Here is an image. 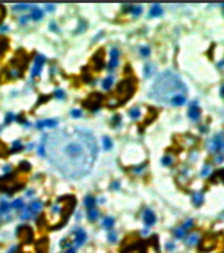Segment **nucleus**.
<instances>
[{
	"mask_svg": "<svg viewBox=\"0 0 224 253\" xmlns=\"http://www.w3.org/2000/svg\"><path fill=\"white\" fill-rule=\"evenodd\" d=\"M67 179H82L92 170L98 145L91 130L66 127L47 133L38 149Z\"/></svg>",
	"mask_w": 224,
	"mask_h": 253,
	"instance_id": "obj_1",
	"label": "nucleus"
},
{
	"mask_svg": "<svg viewBox=\"0 0 224 253\" xmlns=\"http://www.w3.org/2000/svg\"><path fill=\"white\" fill-rule=\"evenodd\" d=\"M150 97L167 106H183L188 100V88L176 73L167 72L158 75L150 91Z\"/></svg>",
	"mask_w": 224,
	"mask_h": 253,
	"instance_id": "obj_2",
	"label": "nucleus"
},
{
	"mask_svg": "<svg viewBox=\"0 0 224 253\" xmlns=\"http://www.w3.org/2000/svg\"><path fill=\"white\" fill-rule=\"evenodd\" d=\"M73 206H75V197L65 196V197H62V199H59L57 203L51 208V211H50L51 218L54 219L53 224L60 225L62 222H66V219L69 218V215H70V212H72Z\"/></svg>",
	"mask_w": 224,
	"mask_h": 253,
	"instance_id": "obj_3",
	"label": "nucleus"
},
{
	"mask_svg": "<svg viewBox=\"0 0 224 253\" xmlns=\"http://www.w3.org/2000/svg\"><path fill=\"white\" fill-rule=\"evenodd\" d=\"M135 91V82L132 79H125L119 84L117 89H116V94L112 97L113 101L110 102L112 106H119V104H123L125 101H128L130 95L133 94Z\"/></svg>",
	"mask_w": 224,
	"mask_h": 253,
	"instance_id": "obj_4",
	"label": "nucleus"
},
{
	"mask_svg": "<svg viewBox=\"0 0 224 253\" xmlns=\"http://www.w3.org/2000/svg\"><path fill=\"white\" fill-rule=\"evenodd\" d=\"M40 211H41V202H40V201H34V202H31L27 208L23 209L22 218L23 219L32 218V217H35L37 214H40Z\"/></svg>",
	"mask_w": 224,
	"mask_h": 253,
	"instance_id": "obj_5",
	"label": "nucleus"
},
{
	"mask_svg": "<svg viewBox=\"0 0 224 253\" xmlns=\"http://www.w3.org/2000/svg\"><path fill=\"white\" fill-rule=\"evenodd\" d=\"M16 236L22 240V242H31L32 240V230L29 228L28 225H21V227H18V230H16Z\"/></svg>",
	"mask_w": 224,
	"mask_h": 253,
	"instance_id": "obj_6",
	"label": "nucleus"
},
{
	"mask_svg": "<svg viewBox=\"0 0 224 253\" xmlns=\"http://www.w3.org/2000/svg\"><path fill=\"white\" fill-rule=\"evenodd\" d=\"M103 100H104V97L101 95V94H92V95L85 101V106L90 108V110H97V108H100V106L103 104Z\"/></svg>",
	"mask_w": 224,
	"mask_h": 253,
	"instance_id": "obj_7",
	"label": "nucleus"
},
{
	"mask_svg": "<svg viewBox=\"0 0 224 253\" xmlns=\"http://www.w3.org/2000/svg\"><path fill=\"white\" fill-rule=\"evenodd\" d=\"M85 240H87V233L82 228H76V230L73 231V237H72L73 247H78L81 244H84Z\"/></svg>",
	"mask_w": 224,
	"mask_h": 253,
	"instance_id": "obj_8",
	"label": "nucleus"
},
{
	"mask_svg": "<svg viewBox=\"0 0 224 253\" xmlns=\"http://www.w3.org/2000/svg\"><path fill=\"white\" fill-rule=\"evenodd\" d=\"M215 247V238L214 237H205L199 244V249L202 252H208V250H213Z\"/></svg>",
	"mask_w": 224,
	"mask_h": 253,
	"instance_id": "obj_9",
	"label": "nucleus"
},
{
	"mask_svg": "<svg viewBox=\"0 0 224 253\" xmlns=\"http://www.w3.org/2000/svg\"><path fill=\"white\" fill-rule=\"evenodd\" d=\"M223 146H224V143H223V135H215V136L213 138V141H211V145H209V151L217 152V151H220Z\"/></svg>",
	"mask_w": 224,
	"mask_h": 253,
	"instance_id": "obj_10",
	"label": "nucleus"
},
{
	"mask_svg": "<svg viewBox=\"0 0 224 253\" xmlns=\"http://www.w3.org/2000/svg\"><path fill=\"white\" fill-rule=\"evenodd\" d=\"M155 221H157L155 214L152 212L151 209H146L145 212H144V222H145V225L146 227H151V225L155 224Z\"/></svg>",
	"mask_w": 224,
	"mask_h": 253,
	"instance_id": "obj_11",
	"label": "nucleus"
},
{
	"mask_svg": "<svg viewBox=\"0 0 224 253\" xmlns=\"http://www.w3.org/2000/svg\"><path fill=\"white\" fill-rule=\"evenodd\" d=\"M117 63H119V50L117 48H113V50L110 51V63H108V69L113 70V69L117 66Z\"/></svg>",
	"mask_w": 224,
	"mask_h": 253,
	"instance_id": "obj_12",
	"label": "nucleus"
},
{
	"mask_svg": "<svg viewBox=\"0 0 224 253\" xmlns=\"http://www.w3.org/2000/svg\"><path fill=\"white\" fill-rule=\"evenodd\" d=\"M43 64H44V57L43 56H38L37 57V60H35V63H34V68H32V76H37V75H40V72H41V69H43Z\"/></svg>",
	"mask_w": 224,
	"mask_h": 253,
	"instance_id": "obj_13",
	"label": "nucleus"
},
{
	"mask_svg": "<svg viewBox=\"0 0 224 253\" xmlns=\"http://www.w3.org/2000/svg\"><path fill=\"white\" fill-rule=\"evenodd\" d=\"M57 126V120H44V122H38L37 127L40 129H44V127H56Z\"/></svg>",
	"mask_w": 224,
	"mask_h": 253,
	"instance_id": "obj_14",
	"label": "nucleus"
},
{
	"mask_svg": "<svg viewBox=\"0 0 224 253\" xmlns=\"http://www.w3.org/2000/svg\"><path fill=\"white\" fill-rule=\"evenodd\" d=\"M160 15H163V9H161V6L158 5V3H155V5H152V7H151V9H150V16L155 18V16H160Z\"/></svg>",
	"mask_w": 224,
	"mask_h": 253,
	"instance_id": "obj_15",
	"label": "nucleus"
},
{
	"mask_svg": "<svg viewBox=\"0 0 224 253\" xmlns=\"http://www.w3.org/2000/svg\"><path fill=\"white\" fill-rule=\"evenodd\" d=\"M199 114H201V111H199V108L196 107V106H192V107L189 108V111H188V116H189L192 120H198V118H199Z\"/></svg>",
	"mask_w": 224,
	"mask_h": 253,
	"instance_id": "obj_16",
	"label": "nucleus"
},
{
	"mask_svg": "<svg viewBox=\"0 0 224 253\" xmlns=\"http://www.w3.org/2000/svg\"><path fill=\"white\" fill-rule=\"evenodd\" d=\"M31 18L35 19V21H38L43 18V10L40 9V7H32V12H31Z\"/></svg>",
	"mask_w": 224,
	"mask_h": 253,
	"instance_id": "obj_17",
	"label": "nucleus"
},
{
	"mask_svg": "<svg viewBox=\"0 0 224 253\" xmlns=\"http://www.w3.org/2000/svg\"><path fill=\"white\" fill-rule=\"evenodd\" d=\"M94 205H95V197L92 196H87L85 197V206L88 209H92L94 208Z\"/></svg>",
	"mask_w": 224,
	"mask_h": 253,
	"instance_id": "obj_18",
	"label": "nucleus"
},
{
	"mask_svg": "<svg viewBox=\"0 0 224 253\" xmlns=\"http://www.w3.org/2000/svg\"><path fill=\"white\" fill-rule=\"evenodd\" d=\"M41 242H43V246L38 243V253H47L49 252V243H47L45 238L44 240H41Z\"/></svg>",
	"mask_w": 224,
	"mask_h": 253,
	"instance_id": "obj_19",
	"label": "nucleus"
},
{
	"mask_svg": "<svg viewBox=\"0 0 224 253\" xmlns=\"http://www.w3.org/2000/svg\"><path fill=\"white\" fill-rule=\"evenodd\" d=\"M113 224H114V219L110 218V217L104 218V221H103V227H104V228H107V230H108V228H112Z\"/></svg>",
	"mask_w": 224,
	"mask_h": 253,
	"instance_id": "obj_20",
	"label": "nucleus"
},
{
	"mask_svg": "<svg viewBox=\"0 0 224 253\" xmlns=\"http://www.w3.org/2000/svg\"><path fill=\"white\" fill-rule=\"evenodd\" d=\"M112 85H113V78L112 76H108V78H106L104 81H103V88H104V89H110Z\"/></svg>",
	"mask_w": 224,
	"mask_h": 253,
	"instance_id": "obj_21",
	"label": "nucleus"
},
{
	"mask_svg": "<svg viewBox=\"0 0 224 253\" xmlns=\"http://www.w3.org/2000/svg\"><path fill=\"white\" fill-rule=\"evenodd\" d=\"M185 236H186V230H183L182 227H179V228L174 230V237H177V238H183Z\"/></svg>",
	"mask_w": 224,
	"mask_h": 253,
	"instance_id": "obj_22",
	"label": "nucleus"
},
{
	"mask_svg": "<svg viewBox=\"0 0 224 253\" xmlns=\"http://www.w3.org/2000/svg\"><path fill=\"white\" fill-rule=\"evenodd\" d=\"M198 238H199V237H198V234H192V236H189L188 238H186V243H188L189 246L196 244V243H198Z\"/></svg>",
	"mask_w": 224,
	"mask_h": 253,
	"instance_id": "obj_23",
	"label": "nucleus"
},
{
	"mask_svg": "<svg viewBox=\"0 0 224 253\" xmlns=\"http://www.w3.org/2000/svg\"><path fill=\"white\" fill-rule=\"evenodd\" d=\"M9 208H11V205L7 202H2L0 203V214H7V212H9Z\"/></svg>",
	"mask_w": 224,
	"mask_h": 253,
	"instance_id": "obj_24",
	"label": "nucleus"
},
{
	"mask_svg": "<svg viewBox=\"0 0 224 253\" xmlns=\"http://www.w3.org/2000/svg\"><path fill=\"white\" fill-rule=\"evenodd\" d=\"M103 142H104V149H106V151H108V149L113 146L112 145V139H110L108 136H104V138H103Z\"/></svg>",
	"mask_w": 224,
	"mask_h": 253,
	"instance_id": "obj_25",
	"label": "nucleus"
},
{
	"mask_svg": "<svg viewBox=\"0 0 224 253\" xmlns=\"http://www.w3.org/2000/svg\"><path fill=\"white\" fill-rule=\"evenodd\" d=\"M129 116H130L132 118H139V116H141L139 108H132V110L129 111Z\"/></svg>",
	"mask_w": 224,
	"mask_h": 253,
	"instance_id": "obj_26",
	"label": "nucleus"
},
{
	"mask_svg": "<svg viewBox=\"0 0 224 253\" xmlns=\"http://www.w3.org/2000/svg\"><path fill=\"white\" fill-rule=\"evenodd\" d=\"M98 217V211H95V209L92 208L88 211V219H91V221H94V219Z\"/></svg>",
	"mask_w": 224,
	"mask_h": 253,
	"instance_id": "obj_27",
	"label": "nucleus"
},
{
	"mask_svg": "<svg viewBox=\"0 0 224 253\" xmlns=\"http://www.w3.org/2000/svg\"><path fill=\"white\" fill-rule=\"evenodd\" d=\"M202 199H204V197H202V193H195V195H193V203H195V205H201Z\"/></svg>",
	"mask_w": 224,
	"mask_h": 253,
	"instance_id": "obj_28",
	"label": "nucleus"
},
{
	"mask_svg": "<svg viewBox=\"0 0 224 253\" xmlns=\"http://www.w3.org/2000/svg\"><path fill=\"white\" fill-rule=\"evenodd\" d=\"M12 206H13L15 209H21V208H23V202L21 201V199H16L15 202L12 203Z\"/></svg>",
	"mask_w": 224,
	"mask_h": 253,
	"instance_id": "obj_29",
	"label": "nucleus"
},
{
	"mask_svg": "<svg viewBox=\"0 0 224 253\" xmlns=\"http://www.w3.org/2000/svg\"><path fill=\"white\" fill-rule=\"evenodd\" d=\"M192 225H193V221H192V219H188V221H186L185 224L182 225V228L188 231V230H189V228H191V227H192Z\"/></svg>",
	"mask_w": 224,
	"mask_h": 253,
	"instance_id": "obj_30",
	"label": "nucleus"
},
{
	"mask_svg": "<svg viewBox=\"0 0 224 253\" xmlns=\"http://www.w3.org/2000/svg\"><path fill=\"white\" fill-rule=\"evenodd\" d=\"M141 12H142V7H141V6H133V7H132V13H133L135 16H138Z\"/></svg>",
	"mask_w": 224,
	"mask_h": 253,
	"instance_id": "obj_31",
	"label": "nucleus"
},
{
	"mask_svg": "<svg viewBox=\"0 0 224 253\" xmlns=\"http://www.w3.org/2000/svg\"><path fill=\"white\" fill-rule=\"evenodd\" d=\"M21 148H22V145H21V142H13V146H12V152L19 151Z\"/></svg>",
	"mask_w": 224,
	"mask_h": 253,
	"instance_id": "obj_32",
	"label": "nucleus"
},
{
	"mask_svg": "<svg viewBox=\"0 0 224 253\" xmlns=\"http://www.w3.org/2000/svg\"><path fill=\"white\" fill-rule=\"evenodd\" d=\"M141 54L142 56H150V48L148 47H142L141 48Z\"/></svg>",
	"mask_w": 224,
	"mask_h": 253,
	"instance_id": "obj_33",
	"label": "nucleus"
},
{
	"mask_svg": "<svg viewBox=\"0 0 224 253\" xmlns=\"http://www.w3.org/2000/svg\"><path fill=\"white\" fill-rule=\"evenodd\" d=\"M163 164H166V165L171 164V160H170V157H164V158H163Z\"/></svg>",
	"mask_w": 224,
	"mask_h": 253,
	"instance_id": "obj_34",
	"label": "nucleus"
},
{
	"mask_svg": "<svg viewBox=\"0 0 224 253\" xmlns=\"http://www.w3.org/2000/svg\"><path fill=\"white\" fill-rule=\"evenodd\" d=\"M56 97L57 98H63V97H65V92H63V91H56Z\"/></svg>",
	"mask_w": 224,
	"mask_h": 253,
	"instance_id": "obj_35",
	"label": "nucleus"
},
{
	"mask_svg": "<svg viewBox=\"0 0 224 253\" xmlns=\"http://www.w3.org/2000/svg\"><path fill=\"white\" fill-rule=\"evenodd\" d=\"M72 116H73V117H79V116H81V111H79V110H73Z\"/></svg>",
	"mask_w": 224,
	"mask_h": 253,
	"instance_id": "obj_36",
	"label": "nucleus"
},
{
	"mask_svg": "<svg viewBox=\"0 0 224 253\" xmlns=\"http://www.w3.org/2000/svg\"><path fill=\"white\" fill-rule=\"evenodd\" d=\"M108 238H110V242H116V234H110Z\"/></svg>",
	"mask_w": 224,
	"mask_h": 253,
	"instance_id": "obj_37",
	"label": "nucleus"
},
{
	"mask_svg": "<svg viewBox=\"0 0 224 253\" xmlns=\"http://www.w3.org/2000/svg\"><path fill=\"white\" fill-rule=\"evenodd\" d=\"M211 168H208V165H205V168H204V171H202V174L205 176V174H208V171H209Z\"/></svg>",
	"mask_w": 224,
	"mask_h": 253,
	"instance_id": "obj_38",
	"label": "nucleus"
},
{
	"mask_svg": "<svg viewBox=\"0 0 224 253\" xmlns=\"http://www.w3.org/2000/svg\"><path fill=\"white\" fill-rule=\"evenodd\" d=\"M65 253H76V250H75V249H66Z\"/></svg>",
	"mask_w": 224,
	"mask_h": 253,
	"instance_id": "obj_39",
	"label": "nucleus"
},
{
	"mask_svg": "<svg viewBox=\"0 0 224 253\" xmlns=\"http://www.w3.org/2000/svg\"><path fill=\"white\" fill-rule=\"evenodd\" d=\"M173 247H174V246L171 244V243H168V244H167V249H168V250H173Z\"/></svg>",
	"mask_w": 224,
	"mask_h": 253,
	"instance_id": "obj_40",
	"label": "nucleus"
},
{
	"mask_svg": "<svg viewBox=\"0 0 224 253\" xmlns=\"http://www.w3.org/2000/svg\"><path fill=\"white\" fill-rule=\"evenodd\" d=\"M215 161H217V163H220V161H223V155H221V157H217V160H215Z\"/></svg>",
	"mask_w": 224,
	"mask_h": 253,
	"instance_id": "obj_41",
	"label": "nucleus"
},
{
	"mask_svg": "<svg viewBox=\"0 0 224 253\" xmlns=\"http://www.w3.org/2000/svg\"><path fill=\"white\" fill-rule=\"evenodd\" d=\"M221 95L224 97V86H223V88H221Z\"/></svg>",
	"mask_w": 224,
	"mask_h": 253,
	"instance_id": "obj_42",
	"label": "nucleus"
},
{
	"mask_svg": "<svg viewBox=\"0 0 224 253\" xmlns=\"http://www.w3.org/2000/svg\"><path fill=\"white\" fill-rule=\"evenodd\" d=\"M19 253H23V252H19Z\"/></svg>",
	"mask_w": 224,
	"mask_h": 253,
	"instance_id": "obj_43",
	"label": "nucleus"
}]
</instances>
